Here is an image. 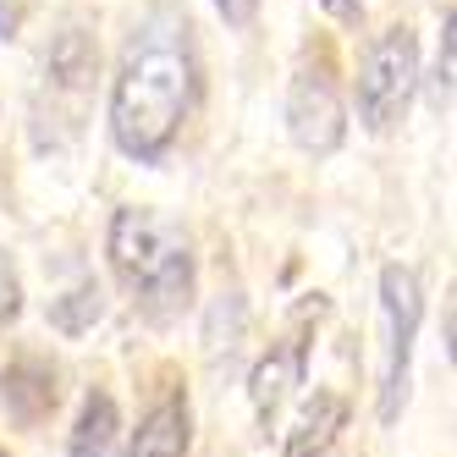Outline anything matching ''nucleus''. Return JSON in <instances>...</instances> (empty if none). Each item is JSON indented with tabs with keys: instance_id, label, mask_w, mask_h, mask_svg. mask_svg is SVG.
<instances>
[{
	"instance_id": "obj_1",
	"label": "nucleus",
	"mask_w": 457,
	"mask_h": 457,
	"mask_svg": "<svg viewBox=\"0 0 457 457\" xmlns=\"http://www.w3.org/2000/svg\"><path fill=\"white\" fill-rule=\"evenodd\" d=\"M199 88H204V67H199V45H193V22L182 6L160 0L127 34L116 78H111L116 149L138 166L166 160V149L177 144L193 105H199Z\"/></svg>"
},
{
	"instance_id": "obj_2",
	"label": "nucleus",
	"mask_w": 457,
	"mask_h": 457,
	"mask_svg": "<svg viewBox=\"0 0 457 457\" xmlns=\"http://www.w3.org/2000/svg\"><path fill=\"white\" fill-rule=\"evenodd\" d=\"M111 270L133 292V303L154 320H171L193 303V281H199V259L193 237L171 215L127 204L111 215Z\"/></svg>"
},
{
	"instance_id": "obj_3",
	"label": "nucleus",
	"mask_w": 457,
	"mask_h": 457,
	"mask_svg": "<svg viewBox=\"0 0 457 457\" xmlns=\"http://www.w3.org/2000/svg\"><path fill=\"white\" fill-rule=\"evenodd\" d=\"M424 320V281L413 265H386L380 270V424H397L408 403V370H413V342Z\"/></svg>"
},
{
	"instance_id": "obj_4",
	"label": "nucleus",
	"mask_w": 457,
	"mask_h": 457,
	"mask_svg": "<svg viewBox=\"0 0 457 457\" xmlns=\"http://www.w3.org/2000/svg\"><path fill=\"white\" fill-rule=\"evenodd\" d=\"M419 88V34L408 22H391L386 34H375L358 55V121L370 127V133H391V127L403 121L408 100Z\"/></svg>"
},
{
	"instance_id": "obj_5",
	"label": "nucleus",
	"mask_w": 457,
	"mask_h": 457,
	"mask_svg": "<svg viewBox=\"0 0 457 457\" xmlns=\"http://www.w3.org/2000/svg\"><path fill=\"white\" fill-rule=\"evenodd\" d=\"M287 133L303 154L325 160L337 154L342 138H347V111H342V94H337V78L325 61H303L292 72V88H287Z\"/></svg>"
},
{
	"instance_id": "obj_6",
	"label": "nucleus",
	"mask_w": 457,
	"mask_h": 457,
	"mask_svg": "<svg viewBox=\"0 0 457 457\" xmlns=\"http://www.w3.org/2000/svg\"><path fill=\"white\" fill-rule=\"evenodd\" d=\"M303 386V342H281L253 364L248 375V403L259 413V424H276V413L292 403V391Z\"/></svg>"
},
{
	"instance_id": "obj_7",
	"label": "nucleus",
	"mask_w": 457,
	"mask_h": 457,
	"mask_svg": "<svg viewBox=\"0 0 457 457\" xmlns=\"http://www.w3.org/2000/svg\"><path fill=\"white\" fill-rule=\"evenodd\" d=\"M342 424H347V397L342 391H314L287 430V457H325L342 436Z\"/></svg>"
},
{
	"instance_id": "obj_8",
	"label": "nucleus",
	"mask_w": 457,
	"mask_h": 457,
	"mask_svg": "<svg viewBox=\"0 0 457 457\" xmlns=\"http://www.w3.org/2000/svg\"><path fill=\"white\" fill-rule=\"evenodd\" d=\"M116 452H121V413L111 403V391H88L72 424L67 457H116Z\"/></svg>"
},
{
	"instance_id": "obj_9",
	"label": "nucleus",
	"mask_w": 457,
	"mask_h": 457,
	"mask_svg": "<svg viewBox=\"0 0 457 457\" xmlns=\"http://www.w3.org/2000/svg\"><path fill=\"white\" fill-rule=\"evenodd\" d=\"M127 457H187V403L166 397L144 424H138V441Z\"/></svg>"
},
{
	"instance_id": "obj_10",
	"label": "nucleus",
	"mask_w": 457,
	"mask_h": 457,
	"mask_svg": "<svg viewBox=\"0 0 457 457\" xmlns=\"http://www.w3.org/2000/svg\"><path fill=\"white\" fill-rule=\"evenodd\" d=\"M457 100V6L441 22V50H436V78H430V105H452Z\"/></svg>"
},
{
	"instance_id": "obj_11",
	"label": "nucleus",
	"mask_w": 457,
	"mask_h": 457,
	"mask_svg": "<svg viewBox=\"0 0 457 457\" xmlns=\"http://www.w3.org/2000/svg\"><path fill=\"white\" fill-rule=\"evenodd\" d=\"M50 314H55V325H61V331H83L88 320H100V287H94V281H83L78 292H67V303H55Z\"/></svg>"
},
{
	"instance_id": "obj_12",
	"label": "nucleus",
	"mask_w": 457,
	"mask_h": 457,
	"mask_svg": "<svg viewBox=\"0 0 457 457\" xmlns=\"http://www.w3.org/2000/svg\"><path fill=\"white\" fill-rule=\"evenodd\" d=\"M17 309H22V281H17V270H12V259L0 253V325H12Z\"/></svg>"
},
{
	"instance_id": "obj_13",
	"label": "nucleus",
	"mask_w": 457,
	"mask_h": 457,
	"mask_svg": "<svg viewBox=\"0 0 457 457\" xmlns=\"http://www.w3.org/2000/svg\"><path fill=\"white\" fill-rule=\"evenodd\" d=\"M28 12H34V0H0V39H17Z\"/></svg>"
},
{
	"instance_id": "obj_14",
	"label": "nucleus",
	"mask_w": 457,
	"mask_h": 457,
	"mask_svg": "<svg viewBox=\"0 0 457 457\" xmlns=\"http://www.w3.org/2000/svg\"><path fill=\"white\" fill-rule=\"evenodd\" d=\"M210 6H215L226 22H232V28H248V22H253V12H259V0H210Z\"/></svg>"
},
{
	"instance_id": "obj_15",
	"label": "nucleus",
	"mask_w": 457,
	"mask_h": 457,
	"mask_svg": "<svg viewBox=\"0 0 457 457\" xmlns=\"http://www.w3.org/2000/svg\"><path fill=\"white\" fill-rule=\"evenodd\" d=\"M320 6H325V12H331L337 22H358V12H364V6H370V0H320Z\"/></svg>"
},
{
	"instance_id": "obj_16",
	"label": "nucleus",
	"mask_w": 457,
	"mask_h": 457,
	"mask_svg": "<svg viewBox=\"0 0 457 457\" xmlns=\"http://www.w3.org/2000/svg\"><path fill=\"white\" fill-rule=\"evenodd\" d=\"M446 353H452V364H457V298L446 309Z\"/></svg>"
},
{
	"instance_id": "obj_17",
	"label": "nucleus",
	"mask_w": 457,
	"mask_h": 457,
	"mask_svg": "<svg viewBox=\"0 0 457 457\" xmlns=\"http://www.w3.org/2000/svg\"><path fill=\"white\" fill-rule=\"evenodd\" d=\"M0 457H6V452H0Z\"/></svg>"
}]
</instances>
